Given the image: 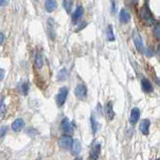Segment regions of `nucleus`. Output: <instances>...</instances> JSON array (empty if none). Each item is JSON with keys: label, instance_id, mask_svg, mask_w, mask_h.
<instances>
[{"label": "nucleus", "instance_id": "nucleus-1", "mask_svg": "<svg viewBox=\"0 0 160 160\" xmlns=\"http://www.w3.org/2000/svg\"><path fill=\"white\" fill-rule=\"evenodd\" d=\"M139 16H140L141 21H142L145 25L150 26L155 23V17L151 12V10H150L148 3H145V4L141 7L140 11H139Z\"/></svg>", "mask_w": 160, "mask_h": 160}, {"label": "nucleus", "instance_id": "nucleus-2", "mask_svg": "<svg viewBox=\"0 0 160 160\" xmlns=\"http://www.w3.org/2000/svg\"><path fill=\"white\" fill-rule=\"evenodd\" d=\"M132 39H133V42H134L135 46H136V49L138 52H141V53H143L144 52H145V48H144V43H143L142 37H141L140 33L138 32L137 30L133 31Z\"/></svg>", "mask_w": 160, "mask_h": 160}, {"label": "nucleus", "instance_id": "nucleus-3", "mask_svg": "<svg viewBox=\"0 0 160 160\" xmlns=\"http://www.w3.org/2000/svg\"><path fill=\"white\" fill-rule=\"evenodd\" d=\"M68 87H62L59 89L58 95H56V104H58V107H62L65 103L68 98Z\"/></svg>", "mask_w": 160, "mask_h": 160}, {"label": "nucleus", "instance_id": "nucleus-4", "mask_svg": "<svg viewBox=\"0 0 160 160\" xmlns=\"http://www.w3.org/2000/svg\"><path fill=\"white\" fill-rule=\"evenodd\" d=\"M100 153H101V144L96 141V142L93 143L92 147H91L90 155H89L90 160H98Z\"/></svg>", "mask_w": 160, "mask_h": 160}, {"label": "nucleus", "instance_id": "nucleus-5", "mask_svg": "<svg viewBox=\"0 0 160 160\" xmlns=\"http://www.w3.org/2000/svg\"><path fill=\"white\" fill-rule=\"evenodd\" d=\"M88 90L84 84H79L75 89V95L79 100H85L87 98Z\"/></svg>", "mask_w": 160, "mask_h": 160}, {"label": "nucleus", "instance_id": "nucleus-6", "mask_svg": "<svg viewBox=\"0 0 160 160\" xmlns=\"http://www.w3.org/2000/svg\"><path fill=\"white\" fill-rule=\"evenodd\" d=\"M48 32L52 40H55L56 37V25L55 21L53 18H48Z\"/></svg>", "mask_w": 160, "mask_h": 160}, {"label": "nucleus", "instance_id": "nucleus-7", "mask_svg": "<svg viewBox=\"0 0 160 160\" xmlns=\"http://www.w3.org/2000/svg\"><path fill=\"white\" fill-rule=\"evenodd\" d=\"M72 143H73V138H72L70 135H62L59 139V146L64 149H70L72 146Z\"/></svg>", "mask_w": 160, "mask_h": 160}, {"label": "nucleus", "instance_id": "nucleus-8", "mask_svg": "<svg viewBox=\"0 0 160 160\" xmlns=\"http://www.w3.org/2000/svg\"><path fill=\"white\" fill-rule=\"evenodd\" d=\"M61 129L62 131H64L65 133H72L74 131L73 125H72V123L68 118L62 119V121L61 123Z\"/></svg>", "mask_w": 160, "mask_h": 160}, {"label": "nucleus", "instance_id": "nucleus-9", "mask_svg": "<svg viewBox=\"0 0 160 160\" xmlns=\"http://www.w3.org/2000/svg\"><path fill=\"white\" fill-rule=\"evenodd\" d=\"M105 115L109 121H112L115 117V112L113 109V103L108 102L105 106Z\"/></svg>", "mask_w": 160, "mask_h": 160}, {"label": "nucleus", "instance_id": "nucleus-10", "mask_svg": "<svg viewBox=\"0 0 160 160\" xmlns=\"http://www.w3.org/2000/svg\"><path fill=\"white\" fill-rule=\"evenodd\" d=\"M24 125H25V123H24V120L21 118H18L16 119L13 123H12L11 125V129L14 131V132H20L21 130L23 129Z\"/></svg>", "mask_w": 160, "mask_h": 160}, {"label": "nucleus", "instance_id": "nucleus-11", "mask_svg": "<svg viewBox=\"0 0 160 160\" xmlns=\"http://www.w3.org/2000/svg\"><path fill=\"white\" fill-rule=\"evenodd\" d=\"M140 118V110L137 107H134V108L131 110V114H130V123L131 124H136L138 120Z\"/></svg>", "mask_w": 160, "mask_h": 160}, {"label": "nucleus", "instance_id": "nucleus-12", "mask_svg": "<svg viewBox=\"0 0 160 160\" xmlns=\"http://www.w3.org/2000/svg\"><path fill=\"white\" fill-rule=\"evenodd\" d=\"M119 19L122 23L126 24L130 21L131 19V15L129 13V11L126 10V9H121L120 11V15H119Z\"/></svg>", "mask_w": 160, "mask_h": 160}, {"label": "nucleus", "instance_id": "nucleus-13", "mask_svg": "<svg viewBox=\"0 0 160 160\" xmlns=\"http://www.w3.org/2000/svg\"><path fill=\"white\" fill-rule=\"evenodd\" d=\"M141 86H142V89L144 92H146V93L153 92V86H152L151 82L148 79H146V78H143L142 81H141Z\"/></svg>", "mask_w": 160, "mask_h": 160}, {"label": "nucleus", "instance_id": "nucleus-14", "mask_svg": "<svg viewBox=\"0 0 160 160\" xmlns=\"http://www.w3.org/2000/svg\"><path fill=\"white\" fill-rule=\"evenodd\" d=\"M71 149H72V154H73V155H78V154H80L81 149H82V145H81L80 141L78 140V139L73 140V143H72Z\"/></svg>", "mask_w": 160, "mask_h": 160}, {"label": "nucleus", "instance_id": "nucleus-15", "mask_svg": "<svg viewBox=\"0 0 160 160\" xmlns=\"http://www.w3.org/2000/svg\"><path fill=\"white\" fill-rule=\"evenodd\" d=\"M34 67L37 70H40L43 67V56L40 52H37L35 55V59H34Z\"/></svg>", "mask_w": 160, "mask_h": 160}, {"label": "nucleus", "instance_id": "nucleus-16", "mask_svg": "<svg viewBox=\"0 0 160 160\" xmlns=\"http://www.w3.org/2000/svg\"><path fill=\"white\" fill-rule=\"evenodd\" d=\"M149 128H150V121L148 119H144L140 123V131L143 135L149 134Z\"/></svg>", "mask_w": 160, "mask_h": 160}, {"label": "nucleus", "instance_id": "nucleus-17", "mask_svg": "<svg viewBox=\"0 0 160 160\" xmlns=\"http://www.w3.org/2000/svg\"><path fill=\"white\" fill-rule=\"evenodd\" d=\"M45 10L48 12H52L55 10V8L58 7V2L55 1V0H48V1L45 2Z\"/></svg>", "mask_w": 160, "mask_h": 160}, {"label": "nucleus", "instance_id": "nucleus-18", "mask_svg": "<svg viewBox=\"0 0 160 160\" xmlns=\"http://www.w3.org/2000/svg\"><path fill=\"white\" fill-rule=\"evenodd\" d=\"M83 14H84V8L82 7V6H78L73 14V20L74 21L79 20L80 18H82V16H83Z\"/></svg>", "mask_w": 160, "mask_h": 160}, {"label": "nucleus", "instance_id": "nucleus-19", "mask_svg": "<svg viewBox=\"0 0 160 160\" xmlns=\"http://www.w3.org/2000/svg\"><path fill=\"white\" fill-rule=\"evenodd\" d=\"M106 32H107V38H108L109 42H114V40H115V35H114V30H113V26L112 25H108Z\"/></svg>", "mask_w": 160, "mask_h": 160}, {"label": "nucleus", "instance_id": "nucleus-20", "mask_svg": "<svg viewBox=\"0 0 160 160\" xmlns=\"http://www.w3.org/2000/svg\"><path fill=\"white\" fill-rule=\"evenodd\" d=\"M62 6H64L65 10L67 11L68 13H70V12L72 11V8H73V6H74V2L65 0V1H62Z\"/></svg>", "mask_w": 160, "mask_h": 160}, {"label": "nucleus", "instance_id": "nucleus-21", "mask_svg": "<svg viewBox=\"0 0 160 160\" xmlns=\"http://www.w3.org/2000/svg\"><path fill=\"white\" fill-rule=\"evenodd\" d=\"M68 78V71L67 68H62L58 74V81H65Z\"/></svg>", "mask_w": 160, "mask_h": 160}, {"label": "nucleus", "instance_id": "nucleus-22", "mask_svg": "<svg viewBox=\"0 0 160 160\" xmlns=\"http://www.w3.org/2000/svg\"><path fill=\"white\" fill-rule=\"evenodd\" d=\"M153 34H154V37L156 39H160V24L159 22H156L154 28H153Z\"/></svg>", "mask_w": 160, "mask_h": 160}, {"label": "nucleus", "instance_id": "nucleus-23", "mask_svg": "<svg viewBox=\"0 0 160 160\" xmlns=\"http://www.w3.org/2000/svg\"><path fill=\"white\" fill-rule=\"evenodd\" d=\"M91 123H92L93 133H96V132H97V128H98V126H97V124H96V120H95V118H94V116H91Z\"/></svg>", "mask_w": 160, "mask_h": 160}, {"label": "nucleus", "instance_id": "nucleus-24", "mask_svg": "<svg viewBox=\"0 0 160 160\" xmlns=\"http://www.w3.org/2000/svg\"><path fill=\"white\" fill-rule=\"evenodd\" d=\"M7 130H8V128L6 127V126L0 127V138H3V137L5 136V134H6V132H7Z\"/></svg>", "mask_w": 160, "mask_h": 160}, {"label": "nucleus", "instance_id": "nucleus-25", "mask_svg": "<svg viewBox=\"0 0 160 160\" xmlns=\"http://www.w3.org/2000/svg\"><path fill=\"white\" fill-rule=\"evenodd\" d=\"M28 89H29V85H28V82H25V83L22 85V93L24 95H26L28 93Z\"/></svg>", "mask_w": 160, "mask_h": 160}, {"label": "nucleus", "instance_id": "nucleus-26", "mask_svg": "<svg viewBox=\"0 0 160 160\" xmlns=\"http://www.w3.org/2000/svg\"><path fill=\"white\" fill-rule=\"evenodd\" d=\"M5 104H4V100H2V102H0V114L3 115L5 113Z\"/></svg>", "mask_w": 160, "mask_h": 160}, {"label": "nucleus", "instance_id": "nucleus-27", "mask_svg": "<svg viewBox=\"0 0 160 160\" xmlns=\"http://www.w3.org/2000/svg\"><path fill=\"white\" fill-rule=\"evenodd\" d=\"M145 53H146V55H147V56H152V55H153V52H152V49L150 48H146Z\"/></svg>", "mask_w": 160, "mask_h": 160}, {"label": "nucleus", "instance_id": "nucleus-28", "mask_svg": "<svg viewBox=\"0 0 160 160\" xmlns=\"http://www.w3.org/2000/svg\"><path fill=\"white\" fill-rule=\"evenodd\" d=\"M4 76H5V71L2 70V68H0V81H2L4 79Z\"/></svg>", "mask_w": 160, "mask_h": 160}, {"label": "nucleus", "instance_id": "nucleus-29", "mask_svg": "<svg viewBox=\"0 0 160 160\" xmlns=\"http://www.w3.org/2000/svg\"><path fill=\"white\" fill-rule=\"evenodd\" d=\"M4 39H5L4 34H3L2 32H0V45H1L3 42H4Z\"/></svg>", "mask_w": 160, "mask_h": 160}, {"label": "nucleus", "instance_id": "nucleus-30", "mask_svg": "<svg viewBox=\"0 0 160 160\" xmlns=\"http://www.w3.org/2000/svg\"><path fill=\"white\" fill-rule=\"evenodd\" d=\"M8 4H9L8 1H5V0H0V5H1V6H6Z\"/></svg>", "mask_w": 160, "mask_h": 160}, {"label": "nucleus", "instance_id": "nucleus-31", "mask_svg": "<svg viewBox=\"0 0 160 160\" xmlns=\"http://www.w3.org/2000/svg\"><path fill=\"white\" fill-rule=\"evenodd\" d=\"M112 6H113V8H112V12H115L116 11V2H114V1H112Z\"/></svg>", "mask_w": 160, "mask_h": 160}, {"label": "nucleus", "instance_id": "nucleus-32", "mask_svg": "<svg viewBox=\"0 0 160 160\" xmlns=\"http://www.w3.org/2000/svg\"><path fill=\"white\" fill-rule=\"evenodd\" d=\"M75 160H83V158H81V157H77Z\"/></svg>", "mask_w": 160, "mask_h": 160}, {"label": "nucleus", "instance_id": "nucleus-33", "mask_svg": "<svg viewBox=\"0 0 160 160\" xmlns=\"http://www.w3.org/2000/svg\"><path fill=\"white\" fill-rule=\"evenodd\" d=\"M155 160H159V159H155Z\"/></svg>", "mask_w": 160, "mask_h": 160}]
</instances>
